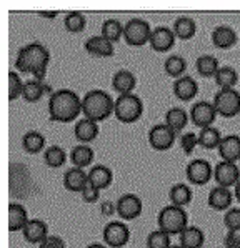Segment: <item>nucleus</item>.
Returning <instances> with one entry per match:
<instances>
[{
  "label": "nucleus",
  "instance_id": "nucleus-1",
  "mask_svg": "<svg viewBox=\"0 0 240 248\" xmlns=\"http://www.w3.org/2000/svg\"><path fill=\"white\" fill-rule=\"evenodd\" d=\"M50 62V52L40 42H30L17 52L15 68L22 74H30L35 80L44 82L47 67Z\"/></svg>",
  "mask_w": 240,
  "mask_h": 248
},
{
  "label": "nucleus",
  "instance_id": "nucleus-12",
  "mask_svg": "<svg viewBox=\"0 0 240 248\" xmlns=\"http://www.w3.org/2000/svg\"><path fill=\"white\" fill-rule=\"evenodd\" d=\"M213 180L219 186H235L240 182V167L235 162H225L220 160L215 167H213Z\"/></svg>",
  "mask_w": 240,
  "mask_h": 248
},
{
  "label": "nucleus",
  "instance_id": "nucleus-15",
  "mask_svg": "<svg viewBox=\"0 0 240 248\" xmlns=\"http://www.w3.org/2000/svg\"><path fill=\"white\" fill-rule=\"evenodd\" d=\"M62 182L68 192L82 193L85 186L89 185V171H83V169H79V167H70L64 173Z\"/></svg>",
  "mask_w": 240,
  "mask_h": 248
},
{
  "label": "nucleus",
  "instance_id": "nucleus-18",
  "mask_svg": "<svg viewBox=\"0 0 240 248\" xmlns=\"http://www.w3.org/2000/svg\"><path fill=\"white\" fill-rule=\"evenodd\" d=\"M172 90H174V95L180 102H189V100H192L197 95V92H199V83L190 77V75H184V77L174 80Z\"/></svg>",
  "mask_w": 240,
  "mask_h": 248
},
{
  "label": "nucleus",
  "instance_id": "nucleus-7",
  "mask_svg": "<svg viewBox=\"0 0 240 248\" xmlns=\"http://www.w3.org/2000/svg\"><path fill=\"white\" fill-rule=\"evenodd\" d=\"M217 115L234 118L240 113V92L237 89H220L212 100Z\"/></svg>",
  "mask_w": 240,
  "mask_h": 248
},
{
  "label": "nucleus",
  "instance_id": "nucleus-29",
  "mask_svg": "<svg viewBox=\"0 0 240 248\" xmlns=\"http://www.w3.org/2000/svg\"><path fill=\"white\" fill-rule=\"evenodd\" d=\"M178 243L184 248H202L205 243V233L199 227H189L178 235Z\"/></svg>",
  "mask_w": 240,
  "mask_h": 248
},
{
  "label": "nucleus",
  "instance_id": "nucleus-5",
  "mask_svg": "<svg viewBox=\"0 0 240 248\" xmlns=\"http://www.w3.org/2000/svg\"><path fill=\"white\" fill-rule=\"evenodd\" d=\"M113 115L122 124H135L144 115V102L137 93H125L115 98Z\"/></svg>",
  "mask_w": 240,
  "mask_h": 248
},
{
  "label": "nucleus",
  "instance_id": "nucleus-23",
  "mask_svg": "<svg viewBox=\"0 0 240 248\" xmlns=\"http://www.w3.org/2000/svg\"><path fill=\"white\" fill-rule=\"evenodd\" d=\"M163 120H165L163 124H165L169 128H172V130L178 135L180 132L185 130L187 124H189V120H190V115L185 108H182V107H172V108H169L165 112Z\"/></svg>",
  "mask_w": 240,
  "mask_h": 248
},
{
  "label": "nucleus",
  "instance_id": "nucleus-25",
  "mask_svg": "<svg viewBox=\"0 0 240 248\" xmlns=\"http://www.w3.org/2000/svg\"><path fill=\"white\" fill-rule=\"evenodd\" d=\"M85 50L90 53V55L94 57H112L113 55V44L112 42H109L105 39V37L102 35H94L90 37V39L85 40Z\"/></svg>",
  "mask_w": 240,
  "mask_h": 248
},
{
  "label": "nucleus",
  "instance_id": "nucleus-46",
  "mask_svg": "<svg viewBox=\"0 0 240 248\" xmlns=\"http://www.w3.org/2000/svg\"><path fill=\"white\" fill-rule=\"evenodd\" d=\"M224 248H240V236L234 232H227L224 238Z\"/></svg>",
  "mask_w": 240,
  "mask_h": 248
},
{
  "label": "nucleus",
  "instance_id": "nucleus-16",
  "mask_svg": "<svg viewBox=\"0 0 240 248\" xmlns=\"http://www.w3.org/2000/svg\"><path fill=\"white\" fill-rule=\"evenodd\" d=\"M232 202H234V193L230 192V188L217 185L208 192L207 203L215 212H227V210H230Z\"/></svg>",
  "mask_w": 240,
  "mask_h": 248
},
{
  "label": "nucleus",
  "instance_id": "nucleus-44",
  "mask_svg": "<svg viewBox=\"0 0 240 248\" xmlns=\"http://www.w3.org/2000/svg\"><path fill=\"white\" fill-rule=\"evenodd\" d=\"M39 248H67V245H65V240H64L62 236L48 235L47 238L39 245Z\"/></svg>",
  "mask_w": 240,
  "mask_h": 248
},
{
  "label": "nucleus",
  "instance_id": "nucleus-4",
  "mask_svg": "<svg viewBox=\"0 0 240 248\" xmlns=\"http://www.w3.org/2000/svg\"><path fill=\"white\" fill-rule=\"evenodd\" d=\"M157 227L159 230L165 232L170 236L180 235L189 227V215H187L185 208L175 207L172 203L160 208L157 215Z\"/></svg>",
  "mask_w": 240,
  "mask_h": 248
},
{
  "label": "nucleus",
  "instance_id": "nucleus-50",
  "mask_svg": "<svg viewBox=\"0 0 240 248\" xmlns=\"http://www.w3.org/2000/svg\"><path fill=\"white\" fill-rule=\"evenodd\" d=\"M87 248H109V247L105 243H90V245H87Z\"/></svg>",
  "mask_w": 240,
  "mask_h": 248
},
{
  "label": "nucleus",
  "instance_id": "nucleus-51",
  "mask_svg": "<svg viewBox=\"0 0 240 248\" xmlns=\"http://www.w3.org/2000/svg\"><path fill=\"white\" fill-rule=\"evenodd\" d=\"M170 248H184V247H182L180 243H178V245H172V247H170Z\"/></svg>",
  "mask_w": 240,
  "mask_h": 248
},
{
  "label": "nucleus",
  "instance_id": "nucleus-47",
  "mask_svg": "<svg viewBox=\"0 0 240 248\" xmlns=\"http://www.w3.org/2000/svg\"><path fill=\"white\" fill-rule=\"evenodd\" d=\"M100 213L104 217L115 215V213H117V203H113V202H110V200L100 202Z\"/></svg>",
  "mask_w": 240,
  "mask_h": 248
},
{
  "label": "nucleus",
  "instance_id": "nucleus-24",
  "mask_svg": "<svg viewBox=\"0 0 240 248\" xmlns=\"http://www.w3.org/2000/svg\"><path fill=\"white\" fill-rule=\"evenodd\" d=\"M113 182V171L109 169L107 165H94L89 170V183L95 188H98L102 192L104 188H109Z\"/></svg>",
  "mask_w": 240,
  "mask_h": 248
},
{
  "label": "nucleus",
  "instance_id": "nucleus-42",
  "mask_svg": "<svg viewBox=\"0 0 240 248\" xmlns=\"http://www.w3.org/2000/svg\"><path fill=\"white\" fill-rule=\"evenodd\" d=\"M224 227L227 228V232L239 233L240 232V208H230L224 213Z\"/></svg>",
  "mask_w": 240,
  "mask_h": 248
},
{
  "label": "nucleus",
  "instance_id": "nucleus-40",
  "mask_svg": "<svg viewBox=\"0 0 240 248\" xmlns=\"http://www.w3.org/2000/svg\"><path fill=\"white\" fill-rule=\"evenodd\" d=\"M172 247V240L170 235L162 230H154L147 235V248H170Z\"/></svg>",
  "mask_w": 240,
  "mask_h": 248
},
{
  "label": "nucleus",
  "instance_id": "nucleus-52",
  "mask_svg": "<svg viewBox=\"0 0 240 248\" xmlns=\"http://www.w3.org/2000/svg\"><path fill=\"white\" fill-rule=\"evenodd\" d=\"M239 167H240V162H239Z\"/></svg>",
  "mask_w": 240,
  "mask_h": 248
},
{
  "label": "nucleus",
  "instance_id": "nucleus-49",
  "mask_svg": "<svg viewBox=\"0 0 240 248\" xmlns=\"http://www.w3.org/2000/svg\"><path fill=\"white\" fill-rule=\"evenodd\" d=\"M234 197L240 202V182L234 186Z\"/></svg>",
  "mask_w": 240,
  "mask_h": 248
},
{
  "label": "nucleus",
  "instance_id": "nucleus-14",
  "mask_svg": "<svg viewBox=\"0 0 240 248\" xmlns=\"http://www.w3.org/2000/svg\"><path fill=\"white\" fill-rule=\"evenodd\" d=\"M175 33L170 27H155L152 30V35H150V42L148 45L152 47V50L159 52V53H165L169 50H172V47L175 45Z\"/></svg>",
  "mask_w": 240,
  "mask_h": 248
},
{
  "label": "nucleus",
  "instance_id": "nucleus-43",
  "mask_svg": "<svg viewBox=\"0 0 240 248\" xmlns=\"http://www.w3.org/2000/svg\"><path fill=\"white\" fill-rule=\"evenodd\" d=\"M178 145L185 155H190L195 150V147H199V135L193 132H184L178 139Z\"/></svg>",
  "mask_w": 240,
  "mask_h": 248
},
{
  "label": "nucleus",
  "instance_id": "nucleus-13",
  "mask_svg": "<svg viewBox=\"0 0 240 248\" xmlns=\"http://www.w3.org/2000/svg\"><path fill=\"white\" fill-rule=\"evenodd\" d=\"M117 203V215L120 217L125 222H130V220H135L142 215L144 210V203L140 200L139 195L135 193H124V195L119 197Z\"/></svg>",
  "mask_w": 240,
  "mask_h": 248
},
{
  "label": "nucleus",
  "instance_id": "nucleus-19",
  "mask_svg": "<svg viewBox=\"0 0 240 248\" xmlns=\"http://www.w3.org/2000/svg\"><path fill=\"white\" fill-rule=\"evenodd\" d=\"M217 150H219V155L222 160L239 163L240 162V135L232 133V135L224 137Z\"/></svg>",
  "mask_w": 240,
  "mask_h": 248
},
{
  "label": "nucleus",
  "instance_id": "nucleus-33",
  "mask_svg": "<svg viewBox=\"0 0 240 248\" xmlns=\"http://www.w3.org/2000/svg\"><path fill=\"white\" fill-rule=\"evenodd\" d=\"M163 70H165V74L169 75V77H172L175 80L184 77V74H185V70H187L185 59L182 55L172 53V55L167 57L165 62H163Z\"/></svg>",
  "mask_w": 240,
  "mask_h": 248
},
{
  "label": "nucleus",
  "instance_id": "nucleus-39",
  "mask_svg": "<svg viewBox=\"0 0 240 248\" xmlns=\"http://www.w3.org/2000/svg\"><path fill=\"white\" fill-rule=\"evenodd\" d=\"M64 25H65L67 32L79 33V32H83V29H85L87 18H85V15L80 14V12H70L65 15V18H64Z\"/></svg>",
  "mask_w": 240,
  "mask_h": 248
},
{
  "label": "nucleus",
  "instance_id": "nucleus-3",
  "mask_svg": "<svg viewBox=\"0 0 240 248\" xmlns=\"http://www.w3.org/2000/svg\"><path fill=\"white\" fill-rule=\"evenodd\" d=\"M113 108H115V100L105 90L94 89L82 97V115L97 124L112 115Z\"/></svg>",
  "mask_w": 240,
  "mask_h": 248
},
{
  "label": "nucleus",
  "instance_id": "nucleus-17",
  "mask_svg": "<svg viewBox=\"0 0 240 248\" xmlns=\"http://www.w3.org/2000/svg\"><path fill=\"white\" fill-rule=\"evenodd\" d=\"M22 235H24V240L29 243H33V245H40L45 238L48 236V227L44 220L40 218H30L29 223L25 225V228L22 230Z\"/></svg>",
  "mask_w": 240,
  "mask_h": 248
},
{
  "label": "nucleus",
  "instance_id": "nucleus-26",
  "mask_svg": "<svg viewBox=\"0 0 240 248\" xmlns=\"http://www.w3.org/2000/svg\"><path fill=\"white\" fill-rule=\"evenodd\" d=\"M29 220V213L24 205L9 203V232H22Z\"/></svg>",
  "mask_w": 240,
  "mask_h": 248
},
{
  "label": "nucleus",
  "instance_id": "nucleus-30",
  "mask_svg": "<svg viewBox=\"0 0 240 248\" xmlns=\"http://www.w3.org/2000/svg\"><path fill=\"white\" fill-rule=\"evenodd\" d=\"M192 197H193L192 188H190L187 183H175L169 192L170 203L175 205V207H182V208H185L187 205H190Z\"/></svg>",
  "mask_w": 240,
  "mask_h": 248
},
{
  "label": "nucleus",
  "instance_id": "nucleus-22",
  "mask_svg": "<svg viewBox=\"0 0 240 248\" xmlns=\"http://www.w3.org/2000/svg\"><path fill=\"white\" fill-rule=\"evenodd\" d=\"M74 133H75V139H77L80 143L89 145L90 142H94V140L98 137V124L94 120H89V118L82 117L75 122Z\"/></svg>",
  "mask_w": 240,
  "mask_h": 248
},
{
  "label": "nucleus",
  "instance_id": "nucleus-41",
  "mask_svg": "<svg viewBox=\"0 0 240 248\" xmlns=\"http://www.w3.org/2000/svg\"><path fill=\"white\" fill-rule=\"evenodd\" d=\"M25 82H22L20 75L15 70L9 72V100L12 102L15 98L22 97V92H24Z\"/></svg>",
  "mask_w": 240,
  "mask_h": 248
},
{
  "label": "nucleus",
  "instance_id": "nucleus-45",
  "mask_svg": "<svg viewBox=\"0 0 240 248\" xmlns=\"http://www.w3.org/2000/svg\"><path fill=\"white\" fill-rule=\"evenodd\" d=\"M80 195H82V200L85 202V203H95V202H98V198H100V190L95 188V186H92L89 183Z\"/></svg>",
  "mask_w": 240,
  "mask_h": 248
},
{
  "label": "nucleus",
  "instance_id": "nucleus-38",
  "mask_svg": "<svg viewBox=\"0 0 240 248\" xmlns=\"http://www.w3.org/2000/svg\"><path fill=\"white\" fill-rule=\"evenodd\" d=\"M44 95H45V83L44 82H39V80H35V78L27 80L25 85H24V92H22V97H24L25 102L35 104V102H39Z\"/></svg>",
  "mask_w": 240,
  "mask_h": 248
},
{
  "label": "nucleus",
  "instance_id": "nucleus-48",
  "mask_svg": "<svg viewBox=\"0 0 240 248\" xmlns=\"http://www.w3.org/2000/svg\"><path fill=\"white\" fill-rule=\"evenodd\" d=\"M57 10H44V12H40L39 15L42 18H55L57 17Z\"/></svg>",
  "mask_w": 240,
  "mask_h": 248
},
{
  "label": "nucleus",
  "instance_id": "nucleus-32",
  "mask_svg": "<svg viewBox=\"0 0 240 248\" xmlns=\"http://www.w3.org/2000/svg\"><path fill=\"white\" fill-rule=\"evenodd\" d=\"M195 68H197V72H199L200 77L213 78L217 72H219L220 65H219V60H217V57L205 53V55H200L199 59L195 60Z\"/></svg>",
  "mask_w": 240,
  "mask_h": 248
},
{
  "label": "nucleus",
  "instance_id": "nucleus-11",
  "mask_svg": "<svg viewBox=\"0 0 240 248\" xmlns=\"http://www.w3.org/2000/svg\"><path fill=\"white\" fill-rule=\"evenodd\" d=\"M189 115H190L192 124L202 130V128L213 127V122H215V118H217V110L212 102L199 100L190 107Z\"/></svg>",
  "mask_w": 240,
  "mask_h": 248
},
{
  "label": "nucleus",
  "instance_id": "nucleus-20",
  "mask_svg": "<svg viewBox=\"0 0 240 248\" xmlns=\"http://www.w3.org/2000/svg\"><path fill=\"white\" fill-rule=\"evenodd\" d=\"M212 44L220 50L232 48L237 44V32L230 25H219L212 30Z\"/></svg>",
  "mask_w": 240,
  "mask_h": 248
},
{
  "label": "nucleus",
  "instance_id": "nucleus-27",
  "mask_svg": "<svg viewBox=\"0 0 240 248\" xmlns=\"http://www.w3.org/2000/svg\"><path fill=\"white\" fill-rule=\"evenodd\" d=\"M95 157V152L90 145H85V143H79L75 145L74 148L70 150L68 154V158H70L72 165L74 167H79V169H85L92 163V160Z\"/></svg>",
  "mask_w": 240,
  "mask_h": 248
},
{
  "label": "nucleus",
  "instance_id": "nucleus-8",
  "mask_svg": "<svg viewBox=\"0 0 240 248\" xmlns=\"http://www.w3.org/2000/svg\"><path fill=\"white\" fill-rule=\"evenodd\" d=\"M102 240L109 248H125L130 240V230L122 220H113L104 227Z\"/></svg>",
  "mask_w": 240,
  "mask_h": 248
},
{
  "label": "nucleus",
  "instance_id": "nucleus-35",
  "mask_svg": "<svg viewBox=\"0 0 240 248\" xmlns=\"http://www.w3.org/2000/svg\"><path fill=\"white\" fill-rule=\"evenodd\" d=\"M102 37H105L109 42L115 44L119 42L120 39H124V25H122L120 20L117 18H105L102 22V32H100Z\"/></svg>",
  "mask_w": 240,
  "mask_h": 248
},
{
  "label": "nucleus",
  "instance_id": "nucleus-31",
  "mask_svg": "<svg viewBox=\"0 0 240 248\" xmlns=\"http://www.w3.org/2000/svg\"><path fill=\"white\" fill-rule=\"evenodd\" d=\"M22 147L27 154H32V155H37L40 152H45V137L42 135L40 132L37 130H30L24 133L22 137Z\"/></svg>",
  "mask_w": 240,
  "mask_h": 248
},
{
  "label": "nucleus",
  "instance_id": "nucleus-37",
  "mask_svg": "<svg viewBox=\"0 0 240 248\" xmlns=\"http://www.w3.org/2000/svg\"><path fill=\"white\" fill-rule=\"evenodd\" d=\"M213 80H215V83L220 89H235V85L239 82V74L234 67H220Z\"/></svg>",
  "mask_w": 240,
  "mask_h": 248
},
{
  "label": "nucleus",
  "instance_id": "nucleus-9",
  "mask_svg": "<svg viewBox=\"0 0 240 248\" xmlns=\"http://www.w3.org/2000/svg\"><path fill=\"white\" fill-rule=\"evenodd\" d=\"M177 133L169 128L165 124H155L148 130V145L157 152H165L174 147Z\"/></svg>",
  "mask_w": 240,
  "mask_h": 248
},
{
  "label": "nucleus",
  "instance_id": "nucleus-2",
  "mask_svg": "<svg viewBox=\"0 0 240 248\" xmlns=\"http://www.w3.org/2000/svg\"><path fill=\"white\" fill-rule=\"evenodd\" d=\"M48 117L52 122L70 124L82 115V98L70 89H59L48 97Z\"/></svg>",
  "mask_w": 240,
  "mask_h": 248
},
{
  "label": "nucleus",
  "instance_id": "nucleus-21",
  "mask_svg": "<svg viewBox=\"0 0 240 248\" xmlns=\"http://www.w3.org/2000/svg\"><path fill=\"white\" fill-rule=\"evenodd\" d=\"M137 87V77L133 75V72L127 70V68H120L113 74L112 77V89L119 95L125 93H133Z\"/></svg>",
  "mask_w": 240,
  "mask_h": 248
},
{
  "label": "nucleus",
  "instance_id": "nucleus-28",
  "mask_svg": "<svg viewBox=\"0 0 240 248\" xmlns=\"http://www.w3.org/2000/svg\"><path fill=\"white\" fill-rule=\"evenodd\" d=\"M172 30L177 39L190 40L197 33V24L192 17H189V15H180L178 18H175Z\"/></svg>",
  "mask_w": 240,
  "mask_h": 248
},
{
  "label": "nucleus",
  "instance_id": "nucleus-36",
  "mask_svg": "<svg viewBox=\"0 0 240 248\" xmlns=\"http://www.w3.org/2000/svg\"><path fill=\"white\" fill-rule=\"evenodd\" d=\"M199 135V145L202 148H207V150H213V148H219L220 142H222L224 137L220 135V130L215 127H207L202 128L197 133Z\"/></svg>",
  "mask_w": 240,
  "mask_h": 248
},
{
  "label": "nucleus",
  "instance_id": "nucleus-6",
  "mask_svg": "<svg viewBox=\"0 0 240 248\" xmlns=\"http://www.w3.org/2000/svg\"><path fill=\"white\" fill-rule=\"evenodd\" d=\"M152 27L145 18H130L128 22L124 24V40L127 45L132 47H144L145 44L150 42L152 35Z\"/></svg>",
  "mask_w": 240,
  "mask_h": 248
},
{
  "label": "nucleus",
  "instance_id": "nucleus-34",
  "mask_svg": "<svg viewBox=\"0 0 240 248\" xmlns=\"http://www.w3.org/2000/svg\"><path fill=\"white\" fill-rule=\"evenodd\" d=\"M44 162L50 169H60L67 162V152L60 145H52L47 147L44 152Z\"/></svg>",
  "mask_w": 240,
  "mask_h": 248
},
{
  "label": "nucleus",
  "instance_id": "nucleus-10",
  "mask_svg": "<svg viewBox=\"0 0 240 248\" xmlns=\"http://www.w3.org/2000/svg\"><path fill=\"white\" fill-rule=\"evenodd\" d=\"M185 175L192 185H207L213 178V167L208 160L195 158L187 163Z\"/></svg>",
  "mask_w": 240,
  "mask_h": 248
}]
</instances>
